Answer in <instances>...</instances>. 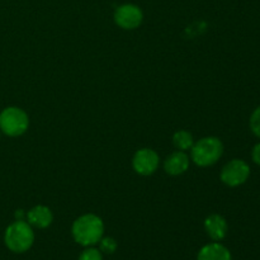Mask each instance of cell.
I'll use <instances>...</instances> for the list:
<instances>
[{
    "label": "cell",
    "instance_id": "obj_16",
    "mask_svg": "<svg viewBox=\"0 0 260 260\" xmlns=\"http://www.w3.org/2000/svg\"><path fill=\"white\" fill-rule=\"evenodd\" d=\"M251 157H253V161L255 164L260 165V142L254 146L253 151H251Z\"/></svg>",
    "mask_w": 260,
    "mask_h": 260
},
{
    "label": "cell",
    "instance_id": "obj_7",
    "mask_svg": "<svg viewBox=\"0 0 260 260\" xmlns=\"http://www.w3.org/2000/svg\"><path fill=\"white\" fill-rule=\"evenodd\" d=\"M132 165L136 173L141 175H151L159 167V155L150 149H142L135 154Z\"/></svg>",
    "mask_w": 260,
    "mask_h": 260
},
{
    "label": "cell",
    "instance_id": "obj_6",
    "mask_svg": "<svg viewBox=\"0 0 260 260\" xmlns=\"http://www.w3.org/2000/svg\"><path fill=\"white\" fill-rule=\"evenodd\" d=\"M142 10L137 5L123 4L114 12V20L117 25L123 29H135L142 23Z\"/></svg>",
    "mask_w": 260,
    "mask_h": 260
},
{
    "label": "cell",
    "instance_id": "obj_9",
    "mask_svg": "<svg viewBox=\"0 0 260 260\" xmlns=\"http://www.w3.org/2000/svg\"><path fill=\"white\" fill-rule=\"evenodd\" d=\"M205 229L211 239H213L215 241H218L225 238L226 234H228L229 226L222 216L217 215V213H213V215L208 216L206 218Z\"/></svg>",
    "mask_w": 260,
    "mask_h": 260
},
{
    "label": "cell",
    "instance_id": "obj_5",
    "mask_svg": "<svg viewBox=\"0 0 260 260\" xmlns=\"http://www.w3.org/2000/svg\"><path fill=\"white\" fill-rule=\"evenodd\" d=\"M250 168L244 160L234 159L229 161L221 172V180L229 187H239L248 180Z\"/></svg>",
    "mask_w": 260,
    "mask_h": 260
},
{
    "label": "cell",
    "instance_id": "obj_12",
    "mask_svg": "<svg viewBox=\"0 0 260 260\" xmlns=\"http://www.w3.org/2000/svg\"><path fill=\"white\" fill-rule=\"evenodd\" d=\"M173 142H174L177 149H179L180 151H185V150L192 149L193 137L189 132L178 131L175 132L174 136H173Z\"/></svg>",
    "mask_w": 260,
    "mask_h": 260
},
{
    "label": "cell",
    "instance_id": "obj_2",
    "mask_svg": "<svg viewBox=\"0 0 260 260\" xmlns=\"http://www.w3.org/2000/svg\"><path fill=\"white\" fill-rule=\"evenodd\" d=\"M4 241L8 249L14 253H24L29 250L35 241L32 226L23 220H17L5 230Z\"/></svg>",
    "mask_w": 260,
    "mask_h": 260
},
{
    "label": "cell",
    "instance_id": "obj_10",
    "mask_svg": "<svg viewBox=\"0 0 260 260\" xmlns=\"http://www.w3.org/2000/svg\"><path fill=\"white\" fill-rule=\"evenodd\" d=\"M28 223L37 229H46L52 223L53 215L46 206H36L27 213Z\"/></svg>",
    "mask_w": 260,
    "mask_h": 260
},
{
    "label": "cell",
    "instance_id": "obj_17",
    "mask_svg": "<svg viewBox=\"0 0 260 260\" xmlns=\"http://www.w3.org/2000/svg\"><path fill=\"white\" fill-rule=\"evenodd\" d=\"M15 216H17V218H18V220H22V216H23V212H22V211H18V212L17 213H15Z\"/></svg>",
    "mask_w": 260,
    "mask_h": 260
},
{
    "label": "cell",
    "instance_id": "obj_3",
    "mask_svg": "<svg viewBox=\"0 0 260 260\" xmlns=\"http://www.w3.org/2000/svg\"><path fill=\"white\" fill-rule=\"evenodd\" d=\"M223 145L217 137H205L192 146V160L198 167H210L220 160Z\"/></svg>",
    "mask_w": 260,
    "mask_h": 260
},
{
    "label": "cell",
    "instance_id": "obj_1",
    "mask_svg": "<svg viewBox=\"0 0 260 260\" xmlns=\"http://www.w3.org/2000/svg\"><path fill=\"white\" fill-rule=\"evenodd\" d=\"M73 236L83 246L95 245L103 238L104 225L101 217L93 213L83 215L73 223Z\"/></svg>",
    "mask_w": 260,
    "mask_h": 260
},
{
    "label": "cell",
    "instance_id": "obj_11",
    "mask_svg": "<svg viewBox=\"0 0 260 260\" xmlns=\"http://www.w3.org/2000/svg\"><path fill=\"white\" fill-rule=\"evenodd\" d=\"M197 260H233V258L226 246L218 243H212L201 249Z\"/></svg>",
    "mask_w": 260,
    "mask_h": 260
},
{
    "label": "cell",
    "instance_id": "obj_8",
    "mask_svg": "<svg viewBox=\"0 0 260 260\" xmlns=\"http://www.w3.org/2000/svg\"><path fill=\"white\" fill-rule=\"evenodd\" d=\"M189 168V157L184 151H175L167 157L164 162V169L170 175H180Z\"/></svg>",
    "mask_w": 260,
    "mask_h": 260
},
{
    "label": "cell",
    "instance_id": "obj_4",
    "mask_svg": "<svg viewBox=\"0 0 260 260\" xmlns=\"http://www.w3.org/2000/svg\"><path fill=\"white\" fill-rule=\"evenodd\" d=\"M28 124H29V119H28L27 113L17 107L5 108L0 113V129L8 136H20L27 131Z\"/></svg>",
    "mask_w": 260,
    "mask_h": 260
},
{
    "label": "cell",
    "instance_id": "obj_13",
    "mask_svg": "<svg viewBox=\"0 0 260 260\" xmlns=\"http://www.w3.org/2000/svg\"><path fill=\"white\" fill-rule=\"evenodd\" d=\"M101 245V251L106 254H113L117 250V241L113 238H102L99 241Z\"/></svg>",
    "mask_w": 260,
    "mask_h": 260
},
{
    "label": "cell",
    "instance_id": "obj_14",
    "mask_svg": "<svg viewBox=\"0 0 260 260\" xmlns=\"http://www.w3.org/2000/svg\"><path fill=\"white\" fill-rule=\"evenodd\" d=\"M79 260H103L102 253L95 248H86L79 256Z\"/></svg>",
    "mask_w": 260,
    "mask_h": 260
},
{
    "label": "cell",
    "instance_id": "obj_15",
    "mask_svg": "<svg viewBox=\"0 0 260 260\" xmlns=\"http://www.w3.org/2000/svg\"><path fill=\"white\" fill-rule=\"evenodd\" d=\"M250 128L253 134L260 139V106L253 112L250 117Z\"/></svg>",
    "mask_w": 260,
    "mask_h": 260
}]
</instances>
